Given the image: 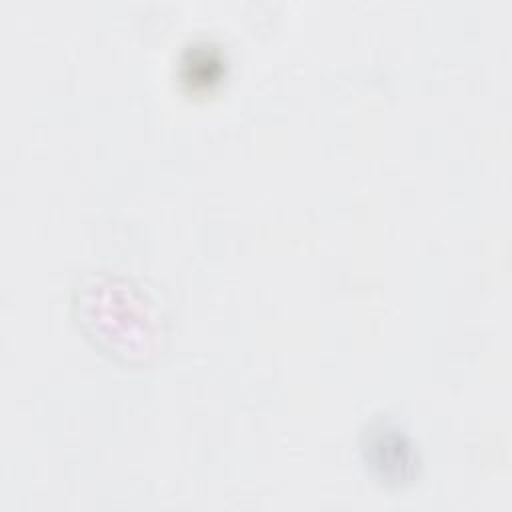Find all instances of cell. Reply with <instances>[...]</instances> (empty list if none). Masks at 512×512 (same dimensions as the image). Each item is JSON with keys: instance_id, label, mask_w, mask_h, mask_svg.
Masks as SVG:
<instances>
[{"instance_id": "1", "label": "cell", "mask_w": 512, "mask_h": 512, "mask_svg": "<svg viewBox=\"0 0 512 512\" xmlns=\"http://www.w3.org/2000/svg\"><path fill=\"white\" fill-rule=\"evenodd\" d=\"M364 460L376 478L390 486H402L416 474V456L410 442L392 426H372L364 434Z\"/></svg>"}]
</instances>
